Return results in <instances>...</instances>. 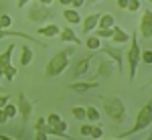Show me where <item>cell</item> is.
Masks as SVG:
<instances>
[{"label": "cell", "instance_id": "7402d4cb", "mask_svg": "<svg viewBox=\"0 0 152 140\" xmlns=\"http://www.w3.org/2000/svg\"><path fill=\"white\" fill-rule=\"evenodd\" d=\"M71 114L77 118V120H87V110L81 108V106H73L71 108Z\"/></svg>", "mask_w": 152, "mask_h": 140}, {"label": "cell", "instance_id": "ee69618b", "mask_svg": "<svg viewBox=\"0 0 152 140\" xmlns=\"http://www.w3.org/2000/svg\"><path fill=\"white\" fill-rule=\"evenodd\" d=\"M150 2H152V0H150Z\"/></svg>", "mask_w": 152, "mask_h": 140}, {"label": "cell", "instance_id": "603a6c76", "mask_svg": "<svg viewBox=\"0 0 152 140\" xmlns=\"http://www.w3.org/2000/svg\"><path fill=\"white\" fill-rule=\"evenodd\" d=\"M95 35L99 37V39H110V41H112V37H114V26H110V29H95Z\"/></svg>", "mask_w": 152, "mask_h": 140}, {"label": "cell", "instance_id": "8d00e7d4", "mask_svg": "<svg viewBox=\"0 0 152 140\" xmlns=\"http://www.w3.org/2000/svg\"><path fill=\"white\" fill-rule=\"evenodd\" d=\"M83 4H85V0H71V6H75V8H77V10H79V8H81Z\"/></svg>", "mask_w": 152, "mask_h": 140}, {"label": "cell", "instance_id": "8fae6325", "mask_svg": "<svg viewBox=\"0 0 152 140\" xmlns=\"http://www.w3.org/2000/svg\"><path fill=\"white\" fill-rule=\"evenodd\" d=\"M99 12H94V14H89V16H85L81 23H83V26H81V31H83V35H89L91 31H95L97 29V23H99Z\"/></svg>", "mask_w": 152, "mask_h": 140}, {"label": "cell", "instance_id": "60d3db41", "mask_svg": "<svg viewBox=\"0 0 152 140\" xmlns=\"http://www.w3.org/2000/svg\"><path fill=\"white\" fill-rule=\"evenodd\" d=\"M39 2H41V4H47V6H51V2H53V0H39Z\"/></svg>", "mask_w": 152, "mask_h": 140}, {"label": "cell", "instance_id": "83f0119b", "mask_svg": "<svg viewBox=\"0 0 152 140\" xmlns=\"http://www.w3.org/2000/svg\"><path fill=\"white\" fill-rule=\"evenodd\" d=\"M61 120H63V118L59 116V114H55V112H53V114H49V116H47V124H51V126H57Z\"/></svg>", "mask_w": 152, "mask_h": 140}, {"label": "cell", "instance_id": "ba28073f", "mask_svg": "<svg viewBox=\"0 0 152 140\" xmlns=\"http://www.w3.org/2000/svg\"><path fill=\"white\" fill-rule=\"evenodd\" d=\"M16 100H18V114H20V118H23V124H26L28 122V116L33 114V104L26 100V95H24L23 92L16 95Z\"/></svg>", "mask_w": 152, "mask_h": 140}, {"label": "cell", "instance_id": "7c38bea8", "mask_svg": "<svg viewBox=\"0 0 152 140\" xmlns=\"http://www.w3.org/2000/svg\"><path fill=\"white\" fill-rule=\"evenodd\" d=\"M12 53H14V43L8 45L2 53H0V77H4V69L12 63Z\"/></svg>", "mask_w": 152, "mask_h": 140}, {"label": "cell", "instance_id": "4fadbf2b", "mask_svg": "<svg viewBox=\"0 0 152 140\" xmlns=\"http://www.w3.org/2000/svg\"><path fill=\"white\" fill-rule=\"evenodd\" d=\"M114 71V63L112 59H102L99 65H97V71H95V77H110Z\"/></svg>", "mask_w": 152, "mask_h": 140}, {"label": "cell", "instance_id": "1f68e13d", "mask_svg": "<svg viewBox=\"0 0 152 140\" xmlns=\"http://www.w3.org/2000/svg\"><path fill=\"white\" fill-rule=\"evenodd\" d=\"M79 134L81 136H91V124H83L79 128Z\"/></svg>", "mask_w": 152, "mask_h": 140}, {"label": "cell", "instance_id": "30bf717a", "mask_svg": "<svg viewBox=\"0 0 152 140\" xmlns=\"http://www.w3.org/2000/svg\"><path fill=\"white\" fill-rule=\"evenodd\" d=\"M2 39H28L33 43H39L41 47H47L45 43H41L39 39H33L31 35H24V33H18V31H10V29H0V41Z\"/></svg>", "mask_w": 152, "mask_h": 140}, {"label": "cell", "instance_id": "2e32d148", "mask_svg": "<svg viewBox=\"0 0 152 140\" xmlns=\"http://www.w3.org/2000/svg\"><path fill=\"white\" fill-rule=\"evenodd\" d=\"M69 87L77 93H83L87 89H91V87H97V79H94V81H73L69 83Z\"/></svg>", "mask_w": 152, "mask_h": 140}, {"label": "cell", "instance_id": "44dd1931", "mask_svg": "<svg viewBox=\"0 0 152 140\" xmlns=\"http://www.w3.org/2000/svg\"><path fill=\"white\" fill-rule=\"evenodd\" d=\"M85 45H87L89 51H99V49H102V39H99L97 35L87 37V39H85Z\"/></svg>", "mask_w": 152, "mask_h": 140}, {"label": "cell", "instance_id": "d6986e66", "mask_svg": "<svg viewBox=\"0 0 152 140\" xmlns=\"http://www.w3.org/2000/svg\"><path fill=\"white\" fill-rule=\"evenodd\" d=\"M61 41H65V43H73V45H79L81 43V39L73 33V29H61Z\"/></svg>", "mask_w": 152, "mask_h": 140}, {"label": "cell", "instance_id": "8992f818", "mask_svg": "<svg viewBox=\"0 0 152 140\" xmlns=\"http://www.w3.org/2000/svg\"><path fill=\"white\" fill-rule=\"evenodd\" d=\"M126 45H105L102 47V51H104V55H107V59H112L114 63H116V69L122 71L124 69V55H126Z\"/></svg>", "mask_w": 152, "mask_h": 140}, {"label": "cell", "instance_id": "6da1fadb", "mask_svg": "<svg viewBox=\"0 0 152 140\" xmlns=\"http://www.w3.org/2000/svg\"><path fill=\"white\" fill-rule=\"evenodd\" d=\"M73 55V47L69 49H63V51H59L57 55H53V59L47 63V67H45V75L47 77H57L61 75L63 71L69 67V57Z\"/></svg>", "mask_w": 152, "mask_h": 140}, {"label": "cell", "instance_id": "74e56055", "mask_svg": "<svg viewBox=\"0 0 152 140\" xmlns=\"http://www.w3.org/2000/svg\"><path fill=\"white\" fill-rule=\"evenodd\" d=\"M8 100H10L8 95H0V108H4V106L8 104Z\"/></svg>", "mask_w": 152, "mask_h": 140}, {"label": "cell", "instance_id": "f1b7e54d", "mask_svg": "<svg viewBox=\"0 0 152 140\" xmlns=\"http://www.w3.org/2000/svg\"><path fill=\"white\" fill-rule=\"evenodd\" d=\"M102 136H104V130H102V126H97V124H94V126H91V138H102Z\"/></svg>", "mask_w": 152, "mask_h": 140}, {"label": "cell", "instance_id": "484cf974", "mask_svg": "<svg viewBox=\"0 0 152 140\" xmlns=\"http://www.w3.org/2000/svg\"><path fill=\"white\" fill-rule=\"evenodd\" d=\"M12 23H14V18L8 16V14H2V16H0V29H10Z\"/></svg>", "mask_w": 152, "mask_h": 140}, {"label": "cell", "instance_id": "b9f144b4", "mask_svg": "<svg viewBox=\"0 0 152 140\" xmlns=\"http://www.w3.org/2000/svg\"><path fill=\"white\" fill-rule=\"evenodd\" d=\"M85 2H91L94 4V2H102V0H85Z\"/></svg>", "mask_w": 152, "mask_h": 140}, {"label": "cell", "instance_id": "3957f363", "mask_svg": "<svg viewBox=\"0 0 152 140\" xmlns=\"http://www.w3.org/2000/svg\"><path fill=\"white\" fill-rule=\"evenodd\" d=\"M126 61H128V79L134 81V77L138 73V65H140V61H142V51H140L136 35H130V47H128V51H126Z\"/></svg>", "mask_w": 152, "mask_h": 140}, {"label": "cell", "instance_id": "7bdbcfd3", "mask_svg": "<svg viewBox=\"0 0 152 140\" xmlns=\"http://www.w3.org/2000/svg\"><path fill=\"white\" fill-rule=\"evenodd\" d=\"M0 89H2V87H0Z\"/></svg>", "mask_w": 152, "mask_h": 140}, {"label": "cell", "instance_id": "7a4b0ae2", "mask_svg": "<svg viewBox=\"0 0 152 140\" xmlns=\"http://www.w3.org/2000/svg\"><path fill=\"white\" fill-rule=\"evenodd\" d=\"M150 124H152V100H148V102L140 108L134 126H132L130 130H126V132H122L120 138H128V136H132V134H138V132H142V130H146Z\"/></svg>", "mask_w": 152, "mask_h": 140}, {"label": "cell", "instance_id": "cb8c5ba5", "mask_svg": "<svg viewBox=\"0 0 152 140\" xmlns=\"http://www.w3.org/2000/svg\"><path fill=\"white\" fill-rule=\"evenodd\" d=\"M16 73H18V71H16V67H14V65L10 63V65L4 69V77H6V81H12V79L16 77Z\"/></svg>", "mask_w": 152, "mask_h": 140}, {"label": "cell", "instance_id": "ab89813d", "mask_svg": "<svg viewBox=\"0 0 152 140\" xmlns=\"http://www.w3.org/2000/svg\"><path fill=\"white\" fill-rule=\"evenodd\" d=\"M59 4H63V6H71V0H59Z\"/></svg>", "mask_w": 152, "mask_h": 140}, {"label": "cell", "instance_id": "5b68a950", "mask_svg": "<svg viewBox=\"0 0 152 140\" xmlns=\"http://www.w3.org/2000/svg\"><path fill=\"white\" fill-rule=\"evenodd\" d=\"M26 18H28L31 23H47V21L53 18V10L49 8L47 4H41V2H37V4H28Z\"/></svg>", "mask_w": 152, "mask_h": 140}, {"label": "cell", "instance_id": "4316f807", "mask_svg": "<svg viewBox=\"0 0 152 140\" xmlns=\"http://www.w3.org/2000/svg\"><path fill=\"white\" fill-rule=\"evenodd\" d=\"M87 110V120H91V122H97L99 120V110H95L94 106L91 108H85Z\"/></svg>", "mask_w": 152, "mask_h": 140}, {"label": "cell", "instance_id": "f35d334b", "mask_svg": "<svg viewBox=\"0 0 152 140\" xmlns=\"http://www.w3.org/2000/svg\"><path fill=\"white\" fill-rule=\"evenodd\" d=\"M28 2H31V0H18V2H16V6H18V8H24Z\"/></svg>", "mask_w": 152, "mask_h": 140}, {"label": "cell", "instance_id": "277c9868", "mask_svg": "<svg viewBox=\"0 0 152 140\" xmlns=\"http://www.w3.org/2000/svg\"><path fill=\"white\" fill-rule=\"evenodd\" d=\"M104 112L114 122H124L126 120V104L118 95H114V97H104Z\"/></svg>", "mask_w": 152, "mask_h": 140}, {"label": "cell", "instance_id": "d590c367", "mask_svg": "<svg viewBox=\"0 0 152 140\" xmlns=\"http://www.w3.org/2000/svg\"><path fill=\"white\" fill-rule=\"evenodd\" d=\"M128 2H130V0H116L118 8H122V10H126V8H128Z\"/></svg>", "mask_w": 152, "mask_h": 140}, {"label": "cell", "instance_id": "9a60e30c", "mask_svg": "<svg viewBox=\"0 0 152 140\" xmlns=\"http://www.w3.org/2000/svg\"><path fill=\"white\" fill-rule=\"evenodd\" d=\"M112 41L116 45H126V43H130V33H126L122 26L114 24V37H112Z\"/></svg>", "mask_w": 152, "mask_h": 140}, {"label": "cell", "instance_id": "9c48e42d", "mask_svg": "<svg viewBox=\"0 0 152 140\" xmlns=\"http://www.w3.org/2000/svg\"><path fill=\"white\" fill-rule=\"evenodd\" d=\"M91 59H94V55H87L85 59H81V61H77L75 65H73V77L75 79H79V77H85L87 73H89V63H91Z\"/></svg>", "mask_w": 152, "mask_h": 140}, {"label": "cell", "instance_id": "d4e9b609", "mask_svg": "<svg viewBox=\"0 0 152 140\" xmlns=\"http://www.w3.org/2000/svg\"><path fill=\"white\" fill-rule=\"evenodd\" d=\"M4 112H6V116L12 120V118L18 114V106H16V104H6V106H4Z\"/></svg>", "mask_w": 152, "mask_h": 140}, {"label": "cell", "instance_id": "e0dca14e", "mask_svg": "<svg viewBox=\"0 0 152 140\" xmlns=\"http://www.w3.org/2000/svg\"><path fill=\"white\" fill-rule=\"evenodd\" d=\"M63 18H65L69 24H77V23H81V21H83L77 8H65V10H63Z\"/></svg>", "mask_w": 152, "mask_h": 140}, {"label": "cell", "instance_id": "e575fe53", "mask_svg": "<svg viewBox=\"0 0 152 140\" xmlns=\"http://www.w3.org/2000/svg\"><path fill=\"white\" fill-rule=\"evenodd\" d=\"M47 136H49V134L45 132V130H37V136H35V138L37 140H47Z\"/></svg>", "mask_w": 152, "mask_h": 140}, {"label": "cell", "instance_id": "f546056e", "mask_svg": "<svg viewBox=\"0 0 152 140\" xmlns=\"http://www.w3.org/2000/svg\"><path fill=\"white\" fill-rule=\"evenodd\" d=\"M140 8H142L140 0H130V2H128V10H130V12H138Z\"/></svg>", "mask_w": 152, "mask_h": 140}, {"label": "cell", "instance_id": "ac0fdd59", "mask_svg": "<svg viewBox=\"0 0 152 140\" xmlns=\"http://www.w3.org/2000/svg\"><path fill=\"white\" fill-rule=\"evenodd\" d=\"M20 67H28L31 63H33V59H35V53H33V49L28 45H23V49H20Z\"/></svg>", "mask_w": 152, "mask_h": 140}, {"label": "cell", "instance_id": "ffe728a7", "mask_svg": "<svg viewBox=\"0 0 152 140\" xmlns=\"http://www.w3.org/2000/svg\"><path fill=\"white\" fill-rule=\"evenodd\" d=\"M116 24V16L114 14H110V12H105L99 16V23H97V29H110V26H114Z\"/></svg>", "mask_w": 152, "mask_h": 140}, {"label": "cell", "instance_id": "d6a6232c", "mask_svg": "<svg viewBox=\"0 0 152 140\" xmlns=\"http://www.w3.org/2000/svg\"><path fill=\"white\" fill-rule=\"evenodd\" d=\"M45 126H47V120L45 118H39L35 122V130H45Z\"/></svg>", "mask_w": 152, "mask_h": 140}, {"label": "cell", "instance_id": "4dcf8cb0", "mask_svg": "<svg viewBox=\"0 0 152 140\" xmlns=\"http://www.w3.org/2000/svg\"><path fill=\"white\" fill-rule=\"evenodd\" d=\"M142 63H148V65H152V49L142 51Z\"/></svg>", "mask_w": 152, "mask_h": 140}, {"label": "cell", "instance_id": "836d02e7", "mask_svg": "<svg viewBox=\"0 0 152 140\" xmlns=\"http://www.w3.org/2000/svg\"><path fill=\"white\" fill-rule=\"evenodd\" d=\"M8 120H10V118L6 116V112H4V108H0V126H2V124H6Z\"/></svg>", "mask_w": 152, "mask_h": 140}, {"label": "cell", "instance_id": "52a82bcc", "mask_svg": "<svg viewBox=\"0 0 152 140\" xmlns=\"http://www.w3.org/2000/svg\"><path fill=\"white\" fill-rule=\"evenodd\" d=\"M140 35L142 39H152V10L144 8L142 10V21H140Z\"/></svg>", "mask_w": 152, "mask_h": 140}, {"label": "cell", "instance_id": "5bb4252c", "mask_svg": "<svg viewBox=\"0 0 152 140\" xmlns=\"http://www.w3.org/2000/svg\"><path fill=\"white\" fill-rule=\"evenodd\" d=\"M41 37H47V39H53V37H59L61 35V29H59V24L55 23H49L45 26H39V31H37Z\"/></svg>", "mask_w": 152, "mask_h": 140}]
</instances>
